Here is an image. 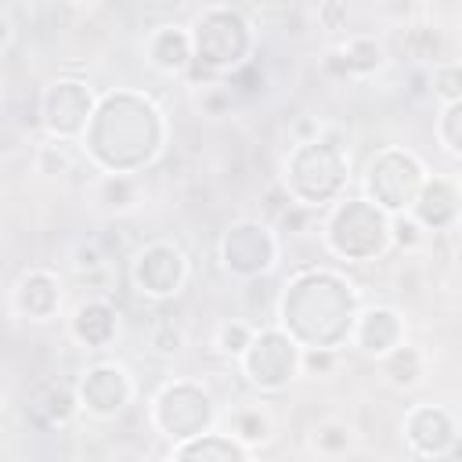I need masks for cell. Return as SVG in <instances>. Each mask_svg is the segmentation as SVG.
I'll return each instance as SVG.
<instances>
[{"mask_svg": "<svg viewBox=\"0 0 462 462\" xmlns=\"http://www.w3.org/2000/svg\"><path fill=\"white\" fill-rule=\"evenodd\" d=\"M90 318V329H83V336H90V340H102V336L109 332V315L102 311V307H90V311H83Z\"/></svg>", "mask_w": 462, "mask_h": 462, "instance_id": "obj_1", "label": "cell"}]
</instances>
